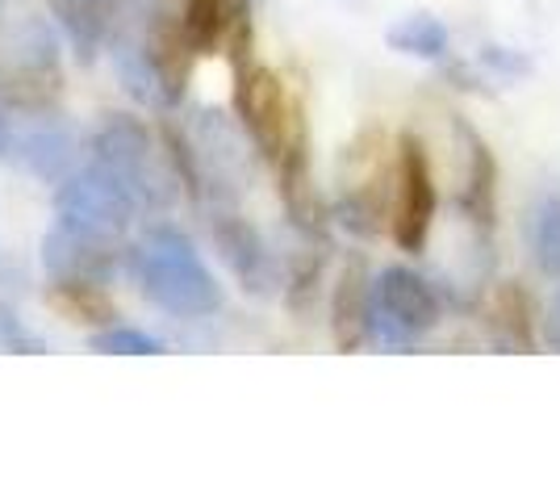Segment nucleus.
Wrapping results in <instances>:
<instances>
[{
	"instance_id": "nucleus-1",
	"label": "nucleus",
	"mask_w": 560,
	"mask_h": 502,
	"mask_svg": "<svg viewBox=\"0 0 560 502\" xmlns=\"http://www.w3.org/2000/svg\"><path fill=\"white\" fill-rule=\"evenodd\" d=\"M130 268L142 293L176 318H206L222 306V289L201 252L172 226H147V235L130 252Z\"/></svg>"
},
{
	"instance_id": "nucleus-2",
	"label": "nucleus",
	"mask_w": 560,
	"mask_h": 502,
	"mask_svg": "<svg viewBox=\"0 0 560 502\" xmlns=\"http://www.w3.org/2000/svg\"><path fill=\"white\" fill-rule=\"evenodd\" d=\"M135 210H139V197L96 160L75 167L55 192V226H63L80 240L105 243V247H121L135 222Z\"/></svg>"
},
{
	"instance_id": "nucleus-3",
	"label": "nucleus",
	"mask_w": 560,
	"mask_h": 502,
	"mask_svg": "<svg viewBox=\"0 0 560 502\" xmlns=\"http://www.w3.org/2000/svg\"><path fill=\"white\" fill-rule=\"evenodd\" d=\"M440 323V293L415 268L389 264L373 277L369 306V339L381 348H410Z\"/></svg>"
},
{
	"instance_id": "nucleus-4",
	"label": "nucleus",
	"mask_w": 560,
	"mask_h": 502,
	"mask_svg": "<svg viewBox=\"0 0 560 502\" xmlns=\"http://www.w3.org/2000/svg\"><path fill=\"white\" fill-rule=\"evenodd\" d=\"M93 160L109 167L117 180H126V189L139 197V206H160L167 197V176L139 118L109 114L101 121V130L93 135Z\"/></svg>"
},
{
	"instance_id": "nucleus-5",
	"label": "nucleus",
	"mask_w": 560,
	"mask_h": 502,
	"mask_svg": "<svg viewBox=\"0 0 560 502\" xmlns=\"http://www.w3.org/2000/svg\"><path fill=\"white\" fill-rule=\"evenodd\" d=\"M234 109H238V118H243V130L252 135V143H256L268 160H277L280 151H284L293 126L302 118V109L289 105L280 75L272 72V68H259V63L234 68Z\"/></svg>"
},
{
	"instance_id": "nucleus-6",
	"label": "nucleus",
	"mask_w": 560,
	"mask_h": 502,
	"mask_svg": "<svg viewBox=\"0 0 560 502\" xmlns=\"http://www.w3.org/2000/svg\"><path fill=\"white\" fill-rule=\"evenodd\" d=\"M440 210V192H435V176H431V160L415 135H401L397 143V201L389 231L401 252H422L431 222Z\"/></svg>"
},
{
	"instance_id": "nucleus-7",
	"label": "nucleus",
	"mask_w": 560,
	"mask_h": 502,
	"mask_svg": "<svg viewBox=\"0 0 560 502\" xmlns=\"http://www.w3.org/2000/svg\"><path fill=\"white\" fill-rule=\"evenodd\" d=\"M180 34L192 55H210L226 47L231 63H252V0H185Z\"/></svg>"
},
{
	"instance_id": "nucleus-8",
	"label": "nucleus",
	"mask_w": 560,
	"mask_h": 502,
	"mask_svg": "<svg viewBox=\"0 0 560 502\" xmlns=\"http://www.w3.org/2000/svg\"><path fill=\"white\" fill-rule=\"evenodd\" d=\"M210 235L222 252V260L231 264V272L252 289V293H272L280 281L277 260L268 252V243L259 240V231L247 218L231 214V210H213Z\"/></svg>"
},
{
	"instance_id": "nucleus-9",
	"label": "nucleus",
	"mask_w": 560,
	"mask_h": 502,
	"mask_svg": "<svg viewBox=\"0 0 560 502\" xmlns=\"http://www.w3.org/2000/svg\"><path fill=\"white\" fill-rule=\"evenodd\" d=\"M9 151L38 180H68L75 167V135L55 118H38L25 130H13Z\"/></svg>"
},
{
	"instance_id": "nucleus-10",
	"label": "nucleus",
	"mask_w": 560,
	"mask_h": 502,
	"mask_svg": "<svg viewBox=\"0 0 560 502\" xmlns=\"http://www.w3.org/2000/svg\"><path fill=\"white\" fill-rule=\"evenodd\" d=\"M114 264L117 247L80 240L63 226H50L47 240H43V268L50 272V281H96V285H105Z\"/></svg>"
},
{
	"instance_id": "nucleus-11",
	"label": "nucleus",
	"mask_w": 560,
	"mask_h": 502,
	"mask_svg": "<svg viewBox=\"0 0 560 502\" xmlns=\"http://www.w3.org/2000/svg\"><path fill=\"white\" fill-rule=\"evenodd\" d=\"M55 9L59 25L68 30L71 47L80 59H93L96 50H105L114 22L135 4V0H47Z\"/></svg>"
},
{
	"instance_id": "nucleus-12",
	"label": "nucleus",
	"mask_w": 560,
	"mask_h": 502,
	"mask_svg": "<svg viewBox=\"0 0 560 502\" xmlns=\"http://www.w3.org/2000/svg\"><path fill=\"white\" fill-rule=\"evenodd\" d=\"M369 306H373V281L364 277V264L351 260L335 285V302H330V331L343 352L369 339Z\"/></svg>"
},
{
	"instance_id": "nucleus-13",
	"label": "nucleus",
	"mask_w": 560,
	"mask_h": 502,
	"mask_svg": "<svg viewBox=\"0 0 560 502\" xmlns=\"http://www.w3.org/2000/svg\"><path fill=\"white\" fill-rule=\"evenodd\" d=\"M460 130H465V139H468V167H465V185H460V197H456V201H460V214H465L477 231H490L498 167H493V155H490V147L481 143V135L468 130L465 121H460Z\"/></svg>"
},
{
	"instance_id": "nucleus-14",
	"label": "nucleus",
	"mask_w": 560,
	"mask_h": 502,
	"mask_svg": "<svg viewBox=\"0 0 560 502\" xmlns=\"http://www.w3.org/2000/svg\"><path fill=\"white\" fill-rule=\"evenodd\" d=\"M523 235L539 272L560 281V192H539L532 201V210L523 218Z\"/></svg>"
},
{
	"instance_id": "nucleus-15",
	"label": "nucleus",
	"mask_w": 560,
	"mask_h": 502,
	"mask_svg": "<svg viewBox=\"0 0 560 502\" xmlns=\"http://www.w3.org/2000/svg\"><path fill=\"white\" fill-rule=\"evenodd\" d=\"M385 43L401 55H415V59H444L447 55V25L427 17V13H415V17H401L397 25H389Z\"/></svg>"
},
{
	"instance_id": "nucleus-16",
	"label": "nucleus",
	"mask_w": 560,
	"mask_h": 502,
	"mask_svg": "<svg viewBox=\"0 0 560 502\" xmlns=\"http://www.w3.org/2000/svg\"><path fill=\"white\" fill-rule=\"evenodd\" d=\"M50 302L68 314L71 323H114V306L96 281H55Z\"/></svg>"
},
{
	"instance_id": "nucleus-17",
	"label": "nucleus",
	"mask_w": 560,
	"mask_h": 502,
	"mask_svg": "<svg viewBox=\"0 0 560 502\" xmlns=\"http://www.w3.org/2000/svg\"><path fill=\"white\" fill-rule=\"evenodd\" d=\"M493 327L506 335L511 343L532 348V314H527V297L514 285H502L493 293Z\"/></svg>"
},
{
	"instance_id": "nucleus-18",
	"label": "nucleus",
	"mask_w": 560,
	"mask_h": 502,
	"mask_svg": "<svg viewBox=\"0 0 560 502\" xmlns=\"http://www.w3.org/2000/svg\"><path fill=\"white\" fill-rule=\"evenodd\" d=\"M93 352H117V357H164L167 343L160 335L135 331V327H109L89 339Z\"/></svg>"
},
{
	"instance_id": "nucleus-19",
	"label": "nucleus",
	"mask_w": 560,
	"mask_h": 502,
	"mask_svg": "<svg viewBox=\"0 0 560 502\" xmlns=\"http://www.w3.org/2000/svg\"><path fill=\"white\" fill-rule=\"evenodd\" d=\"M0 348H13V352H43V343L25 331L18 318L0 314Z\"/></svg>"
},
{
	"instance_id": "nucleus-20",
	"label": "nucleus",
	"mask_w": 560,
	"mask_h": 502,
	"mask_svg": "<svg viewBox=\"0 0 560 502\" xmlns=\"http://www.w3.org/2000/svg\"><path fill=\"white\" fill-rule=\"evenodd\" d=\"M548 335H552V343L560 348V293L557 302H552V314H548Z\"/></svg>"
},
{
	"instance_id": "nucleus-21",
	"label": "nucleus",
	"mask_w": 560,
	"mask_h": 502,
	"mask_svg": "<svg viewBox=\"0 0 560 502\" xmlns=\"http://www.w3.org/2000/svg\"><path fill=\"white\" fill-rule=\"evenodd\" d=\"M9 139H13V130H9V118H4V109H0V160L9 155Z\"/></svg>"
}]
</instances>
